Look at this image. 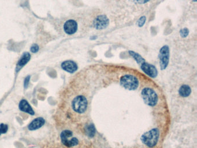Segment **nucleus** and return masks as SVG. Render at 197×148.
<instances>
[{"mask_svg":"<svg viewBox=\"0 0 197 148\" xmlns=\"http://www.w3.org/2000/svg\"><path fill=\"white\" fill-rule=\"evenodd\" d=\"M121 86L128 90H135L140 85L139 80L133 75L126 74L122 76L120 79Z\"/></svg>","mask_w":197,"mask_h":148,"instance_id":"4","label":"nucleus"},{"mask_svg":"<svg viewBox=\"0 0 197 148\" xmlns=\"http://www.w3.org/2000/svg\"><path fill=\"white\" fill-rule=\"evenodd\" d=\"M78 25L77 22L72 19L66 21L64 25V30L66 34L72 35L78 30Z\"/></svg>","mask_w":197,"mask_h":148,"instance_id":"9","label":"nucleus"},{"mask_svg":"<svg viewBox=\"0 0 197 148\" xmlns=\"http://www.w3.org/2000/svg\"><path fill=\"white\" fill-rule=\"evenodd\" d=\"M86 133L90 138H93L95 134V128L93 124H88L86 126Z\"/></svg>","mask_w":197,"mask_h":148,"instance_id":"16","label":"nucleus"},{"mask_svg":"<svg viewBox=\"0 0 197 148\" xmlns=\"http://www.w3.org/2000/svg\"><path fill=\"white\" fill-rule=\"evenodd\" d=\"M30 80V76H27L25 79L24 81V87L25 89H27V87L29 86V82Z\"/></svg>","mask_w":197,"mask_h":148,"instance_id":"22","label":"nucleus"},{"mask_svg":"<svg viewBox=\"0 0 197 148\" xmlns=\"http://www.w3.org/2000/svg\"><path fill=\"white\" fill-rule=\"evenodd\" d=\"M146 21V16H143L140 17V19H139V20L138 21V22H137L138 27H143L144 25L145 24Z\"/></svg>","mask_w":197,"mask_h":148,"instance_id":"18","label":"nucleus"},{"mask_svg":"<svg viewBox=\"0 0 197 148\" xmlns=\"http://www.w3.org/2000/svg\"><path fill=\"white\" fill-rule=\"evenodd\" d=\"M140 66L144 73L146 74L149 77L152 78H156L157 76L158 71L155 66L148 63L146 61L140 64Z\"/></svg>","mask_w":197,"mask_h":148,"instance_id":"8","label":"nucleus"},{"mask_svg":"<svg viewBox=\"0 0 197 148\" xmlns=\"http://www.w3.org/2000/svg\"><path fill=\"white\" fill-rule=\"evenodd\" d=\"M193 1H194V2H197V0H193Z\"/></svg>","mask_w":197,"mask_h":148,"instance_id":"23","label":"nucleus"},{"mask_svg":"<svg viewBox=\"0 0 197 148\" xmlns=\"http://www.w3.org/2000/svg\"><path fill=\"white\" fill-rule=\"evenodd\" d=\"M160 138V131L158 128H154L144 132L140 137L142 142L148 148H154L158 142Z\"/></svg>","mask_w":197,"mask_h":148,"instance_id":"1","label":"nucleus"},{"mask_svg":"<svg viewBox=\"0 0 197 148\" xmlns=\"http://www.w3.org/2000/svg\"><path fill=\"white\" fill-rule=\"evenodd\" d=\"M93 26L97 30L106 29L109 25V20L105 15H99L96 17L93 21Z\"/></svg>","mask_w":197,"mask_h":148,"instance_id":"7","label":"nucleus"},{"mask_svg":"<svg viewBox=\"0 0 197 148\" xmlns=\"http://www.w3.org/2000/svg\"><path fill=\"white\" fill-rule=\"evenodd\" d=\"M179 95L183 98H186L190 96L191 93V89L188 85H181L179 89Z\"/></svg>","mask_w":197,"mask_h":148,"instance_id":"14","label":"nucleus"},{"mask_svg":"<svg viewBox=\"0 0 197 148\" xmlns=\"http://www.w3.org/2000/svg\"><path fill=\"white\" fill-rule=\"evenodd\" d=\"M73 132L69 130H66L62 132L60 134V138L62 142L67 147H74L79 144V140L75 138L72 137Z\"/></svg>","mask_w":197,"mask_h":148,"instance_id":"5","label":"nucleus"},{"mask_svg":"<svg viewBox=\"0 0 197 148\" xmlns=\"http://www.w3.org/2000/svg\"><path fill=\"white\" fill-rule=\"evenodd\" d=\"M8 126L7 124L1 123L0 124V136L2 134H5L8 132Z\"/></svg>","mask_w":197,"mask_h":148,"instance_id":"17","label":"nucleus"},{"mask_svg":"<svg viewBox=\"0 0 197 148\" xmlns=\"http://www.w3.org/2000/svg\"><path fill=\"white\" fill-rule=\"evenodd\" d=\"M180 35L182 38H186L189 35V31L188 29L184 28L180 30Z\"/></svg>","mask_w":197,"mask_h":148,"instance_id":"19","label":"nucleus"},{"mask_svg":"<svg viewBox=\"0 0 197 148\" xmlns=\"http://www.w3.org/2000/svg\"><path fill=\"white\" fill-rule=\"evenodd\" d=\"M30 50H31V52H33V53H37V52L39 50V46L36 44H33L32 46L31 47Z\"/></svg>","mask_w":197,"mask_h":148,"instance_id":"20","label":"nucleus"},{"mask_svg":"<svg viewBox=\"0 0 197 148\" xmlns=\"http://www.w3.org/2000/svg\"><path fill=\"white\" fill-rule=\"evenodd\" d=\"M88 101L86 97L82 95H78L75 97L71 101V108L75 113L83 114L87 111Z\"/></svg>","mask_w":197,"mask_h":148,"instance_id":"3","label":"nucleus"},{"mask_svg":"<svg viewBox=\"0 0 197 148\" xmlns=\"http://www.w3.org/2000/svg\"><path fill=\"white\" fill-rule=\"evenodd\" d=\"M45 123V120L41 117L37 118L33 120V121L29 124L28 129L30 131L37 130L38 129L42 127Z\"/></svg>","mask_w":197,"mask_h":148,"instance_id":"11","label":"nucleus"},{"mask_svg":"<svg viewBox=\"0 0 197 148\" xmlns=\"http://www.w3.org/2000/svg\"><path fill=\"white\" fill-rule=\"evenodd\" d=\"M19 108L21 111L29 113L31 115H34L35 114L32 107H31L28 101L25 99L21 100L19 105Z\"/></svg>","mask_w":197,"mask_h":148,"instance_id":"12","label":"nucleus"},{"mask_svg":"<svg viewBox=\"0 0 197 148\" xmlns=\"http://www.w3.org/2000/svg\"><path fill=\"white\" fill-rule=\"evenodd\" d=\"M128 53L131 55V57H132V58L135 59L136 62L139 65H140V64H142V63L143 62H144V61H146V60L144 59V58L142 57V56H140V54L136 53V52H134V51L130 50V51L128 52Z\"/></svg>","mask_w":197,"mask_h":148,"instance_id":"15","label":"nucleus"},{"mask_svg":"<svg viewBox=\"0 0 197 148\" xmlns=\"http://www.w3.org/2000/svg\"><path fill=\"white\" fill-rule=\"evenodd\" d=\"M30 58H31V55L29 52H25L23 54L22 56L21 57V58L19 59V60L17 63L16 68L17 72L21 70V68L23 67H24L25 64H27L30 61Z\"/></svg>","mask_w":197,"mask_h":148,"instance_id":"13","label":"nucleus"},{"mask_svg":"<svg viewBox=\"0 0 197 148\" xmlns=\"http://www.w3.org/2000/svg\"><path fill=\"white\" fill-rule=\"evenodd\" d=\"M170 57L169 48L168 45L163 46L159 52L158 58L161 70H164L168 66Z\"/></svg>","mask_w":197,"mask_h":148,"instance_id":"6","label":"nucleus"},{"mask_svg":"<svg viewBox=\"0 0 197 148\" xmlns=\"http://www.w3.org/2000/svg\"><path fill=\"white\" fill-rule=\"evenodd\" d=\"M150 0H134V1L138 4L143 5L148 3Z\"/></svg>","mask_w":197,"mask_h":148,"instance_id":"21","label":"nucleus"},{"mask_svg":"<svg viewBox=\"0 0 197 148\" xmlns=\"http://www.w3.org/2000/svg\"><path fill=\"white\" fill-rule=\"evenodd\" d=\"M62 70L66 71L70 74H73L78 69L77 64L72 60H66L62 62Z\"/></svg>","mask_w":197,"mask_h":148,"instance_id":"10","label":"nucleus"},{"mask_svg":"<svg viewBox=\"0 0 197 148\" xmlns=\"http://www.w3.org/2000/svg\"><path fill=\"white\" fill-rule=\"evenodd\" d=\"M144 103L149 107H155L158 102V95L156 91L149 87H144L141 91Z\"/></svg>","mask_w":197,"mask_h":148,"instance_id":"2","label":"nucleus"}]
</instances>
